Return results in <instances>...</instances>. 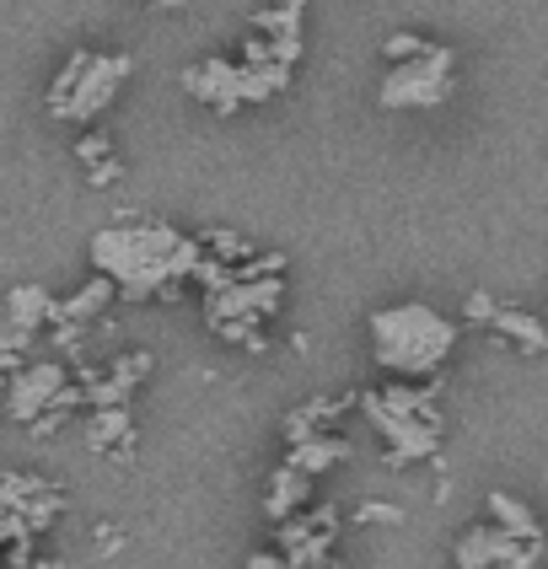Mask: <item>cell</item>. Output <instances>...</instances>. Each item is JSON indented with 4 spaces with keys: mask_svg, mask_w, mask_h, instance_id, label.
<instances>
[{
    "mask_svg": "<svg viewBox=\"0 0 548 569\" xmlns=\"http://www.w3.org/2000/svg\"><path fill=\"white\" fill-rule=\"evenodd\" d=\"M275 538H280L275 542L280 559H290L301 569H328V548L339 538V516H333V506H307L296 510L290 521H280Z\"/></svg>",
    "mask_w": 548,
    "mask_h": 569,
    "instance_id": "obj_8",
    "label": "cell"
},
{
    "mask_svg": "<svg viewBox=\"0 0 548 569\" xmlns=\"http://www.w3.org/2000/svg\"><path fill=\"white\" fill-rule=\"evenodd\" d=\"M183 92L199 102V108H210V113H242L248 102H242V64L237 60H221V54H210V60H193L183 70Z\"/></svg>",
    "mask_w": 548,
    "mask_h": 569,
    "instance_id": "obj_10",
    "label": "cell"
},
{
    "mask_svg": "<svg viewBox=\"0 0 548 569\" xmlns=\"http://www.w3.org/2000/svg\"><path fill=\"white\" fill-rule=\"evenodd\" d=\"M81 436H87V446L102 451V457H129V451H134V413L129 409H92L87 425H81Z\"/></svg>",
    "mask_w": 548,
    "mask_h": 569,
    "instance_id": "obj_13",
    "label": "cell"
},
{
    "mask_svg": "<svg viewBox=\"0 0 548 569\" xmlns=\"http://www.w3.org/2000/svg\"><path fill=\"white\" fill-rule=\"evenodd\" d=\"M350 409V398H333V392H322L312 403H301V409L286 413V446L296 441H312V436H333V425H339V413Z\"/></svg>",
    "mask_w": 548,
    "mask_h": 569,
    "instance_id": "obj_17",
    "label": "cell"
},
{
    "mask_svg": "<svg viewBox=\"0 0 548 569\" xmlns=\"http://www.w3.org/2000/svg\"><path fill=\"white\" fill-rule=\"evenodd\" d=\"M64 387H70V371H64L60 360H28L22 371L6 377V409L0 413L32 430L43 413H54V403L64 398Z\"/></svg>",
    "mask_w": 548,
    "mask_h": 569,
    "instance_id": "obj_6",
    "label": "cell"
},
{
    "mask_svg": "<svg viewBox=\"0 0 548 569\" xmlns=\"http://www.w3.org/2000/svg\"><path fill=\"white\" fill-rule=\"evenodd\" d=\"M489 322H495L500 333H511V339H516L521 349H544V345H548L544 328H538L532 317H521V312H506V307H495V317H489Z\"/></svg>",
    "mask_w": 548,
    "mask_h": 569,
    "instance_id": "obj_20",
    "label": "cell"
},
{
    "mask_svg": "<svg viewBox=\"0 0 548 569\" xmlns=\"http://www.w3.org/2000/svg\"><path fill=\"white\" fill-rule=\"evenodd\" d=\"M301 17H307V0L253 6V32L269 43L275 64H286V70H296V64H301Z\"/></svg>",
    "mask_w": 548,
    "mask_h": 569,
    "instance_id": "obj_12",
    "label": "cell"
},
{
    "mask_svg": "<svg viewBox=\"0 0 548 569\" xmlns=\"http://www.w3.org/2000/svg\"><path fill=\"white\" fill-rule=\"evenodd\" d=\"M538 542H521L500 527H474L457 542V569H527Z\"/></svg>",
    "mask_w": 548,
    "mask_h": 569,
    "instance_id": "obj_11",
    "label": "cell"
},
{
    "mask_svg": "<svg viewBox=\"0 0 548 569\" xmlns=\"http://www.w3.org/2000/svg\"><path fill=\"white\" fill-rule=\"evenodd\" d=\"M0 409H6V377H0Z\"/></svg>",
    "mask_w": 548,
    "mask_h": 569,
    "instance_id": "obj_26",
    "label": "cell"
},
{
    "mask_svg": "<svg viewBox=\"0 0 548 569\" xmlns=\"http://www.w3.org/2000/svg\"><path fill=\"white\" fill-rule=\"evenodd\" d=\"M0 510H6V516H11L32 542H38L54 521H60L64 489L60 483H49V478H38V473H6L0 478Z\"/></svg>",
    "mask_w": 548,
    "mask_h": 569,
    "instance_id": "obj_7",
    "label": "cell"
},
{
    "mask_svg": "<svg viewBox=\"0 0 548 569\" xmlns=\"http://www.w3.org/2000/svg\"><path fill=\"white\" fill-rule=\"evenodd\" d=\"M129 76H134V60H129V54L70 49L64 64H60V76L49 81L43 108H49V119H60V124L87 129V124H97V119H102V108L129 87Z\"/></svg>",
    "mask_w": 548,
    "mask_h": 569,
    "instance_id": "obj_3",
    "label": "cell"
},
{
    "mask_svg": "<svg viewBox=\"0 0 548 569\" xmlns=\"http://www.w3.org/2000/svg\"><path fill=\"white\" fill-rule=\"evenodd\" d=\"M366 333H371V360L403 381L436 377L447 366L451 345H457V328L436 307H425V301L377 307L366 317Z\"/></svg>",
    "mask_w": 548,
    "mask_h": 569,
    "instance_id": "obj_2",
    "label": "cell"
},
{
    "mask_svg": "<svg viewBox=\"0 0 548 569\" xmlns=\"http://www.w3.org/2000/svg\"><path fill=\"white\" fill-rule=\"evenodd\" d=\"M248 569H301V565H290V559H280L275 548H263V553H253L248 559Z\"/></svg>",
    "mask_w": 548,
    "mask_h": 569,
    "instance_id": "obj_24",
    "label": "cell"
},
{
    "mask_svg": "<svg viewBox=\"0 0 548 569\" xmlns=\"http://www.w3.org/2000/svg\"><path fill=\"white\" fill-rule=\"evenodd\" d=\"M253 6H280V0H253Z\"/></svg>",
    "mask_w": 548,
    "mask_h": 569,
    "instance_id": "obj_27",
    "label": "cell"
},
{
    "mask_svg": "<svg viewBox=\"0 0 548 569\" xmlns=\"http://www.w3.org/2000/svg\"><path fill=\"white\" fill-rule=\"evenodd\" d=\"M113 296H119V290L102 280V274H92V280L81 284L76 296L54 301V322H49V328H81V333H87V322L108 312V307H113Z\"/></svg>",
    "mask_w": 548,
    "mask_h": 569,
    "instance_id": "obj_15",
    "label": "cell"
},
{
    "mask_svg": "<svg viewBox=\"0 0 548 569\" xmlns=\"http://www.w3.org/2000/svg\"><path fill=\"white\" fill-rule=\"evenodd\" d=\"M350 457V441L333 430V436H312V441H296L286 446V468H296V473H307L312 483H318V473H328V468H339Z\"/></svg>",
    "mask_w": 548,
    "mask_h": 569,
    "instance_id": "obj_18",
    "label": "cell"
},
{
    "mask_svg": "<svg viewBox=\"0 0 548 569\" xmlns=\"http://www.w3.org/2000/svg\"><path fill=\"white\" fill-rule=\"evenodd\" d=\"M92 269L113 284L124 301H157L178 296V284L193 280L199 269V237H183L167 221H134V226H102L92 237Z\"/></svg>",
    "mask_w": 548,
    "mask_h": 569,
    "instance_id": "obj_1",
    "label": "cell"
},
{
    "mask_svg": "<svg viewBox=\"0 0 548 569\" xmlns=\"http://www.w3.org/2000/svg\"><path fill=\"white\" fill-rule=\"evenodd\" d=\"M382 108H436L451 97V49L430 43L415 60H398L382 76Z\"/></svg>",
    "mask_w": 548,
    "mask_h": 569,
    "instance_id": "obj_5",
    "label": "cell"
},
{
    "mask_svg": "<svg viewBox=\"0 0 548 569\" xmlns=\"http://www.w3.org/2000/svg\"><path fill=\"white\" fill-rule=\"evenodd\" d=\"M119 151H113V134L108 129H87L81 140H76V161H81V172H92V167H102V161H113Z\"/></svg>",
    "mask_w": 548,
    "mask_h": 569,
    "instance_id": "obj_21",
    "label": "cell"
},
{
    "mask_svg": "<svg viewBox=\"0 0 548 569\" xmlns=\"http://www.w3.org/2000/svg\"><path fill=\"white\" fill-rule=\"evenodd\" d=\"M489 510L500 516V532H511L521 542H538V521H532V510L511 500V495H489Z\"/></svg>",
    "mask_w": 548,
    "mask_h": 569,
    "instance_id": "obj_19",
    "label": "cell"
},
{
    "mask_svg": "<svg viewBox=\"0 0 548 569\" xmlns=\"http://www.w3.org/2000/svg\"><path fill=\"white\" fill-rule=\"evenodd\" d=\"M430 43L419 38V32H398V38H387L382 43V60L387 64H398V60H415V54H425Z\"/></svg>",
    "mask_w": 548,
    "mask_h": 569,
    "instance_id": "obj_22",
    "label": "cell"
},
{
    "mask_svg": "<svg viewBox=\"0 0 548 569\" xmlns=\"http://www.w3.org/2000/svg\"><path fill=\"white\" fill-rule=\"evenodd\" d=\"M146 6H161V11H167V6H172V11H178V6H183V0H146Z\"/></svg>",
    "mask_w": 548,
    "mask_h": 569,
    "instance_id": "obj_25",
    "label": "cell"
},
{
    "mask_svg": "<svg viewBox=\"0 0 548 569\" xmlns=\"http://www.w3.org/2000/svg\"><path fill=\"white\" fill-rule=\"evenodd\" d=\"M49 322H54V296L43 284H11V296H6V328L38 339V328H49Z\"/></svg>",
    "mask_w": 548,
    "mask_h": 569,
    "instance_id": "obj_16",
    "label": "cell"
},
{
    "mask_svg": "<svg viewBox=\"0 0 548 569\" xmlns=\"http://www.w3.org/2000/svg\"><path fill=\"white\" fill-rule=\"evenodd\" d=\"M119 178H124V157L102 161V167H92V172H87V183H92V189H108V183H119Z\"/></svg>",
    "mask_w": 548,
    "mask_h": 569,
    "instance_id": "obj_23",
    "label": "cell"
},
{
    "mask_svg": "<svg viewBox=\"0 0 548 569\" xmlns=\"http://www.w3.org/2000/svg\"><path fill=\"white\" fill-rule=\"evenodd\" d=\"M307 506H312V478L280 462V468L269 473V489H263V516L280 527V521H290L296 510H307Z\"/></svg>",
    "mask_w": 548,
    "mask_h": 569,
    "instance_id": "obj_14",
    "label": "cell"
},
{
    "mask_svg": "<svg viewBox=\"0 0 548 569\" xmlns=\"http://www.w3.org/2000/svg\"><path fill=\"white\" fill-rule=\"evenodd\" d=\"M360 409L382 430L392 468H409V462L436 457V446H441V413H436L425 387H403L398 381V387H382V392H360Z\"/></svg>",
    "mask_w": 548,
    "mask_h": 569,
    "instance_id": "obj_4",
    "label": "cell"
},
{
    "mask_svg": "<svg viewBox=\"0 0 548 569\" xmlns=\"http://www.w3.org/2000/svg\"><path fill=\"white\" fill-rule=\"evenodd\" d=\"M146 377H151V355L129 349V355H113L102 371H81V398H87V409H129L134 387Z\"/></svg>",
    "mask_w": 548,
    "mask_h": 569,
    "instance_id": "obj_9",
    "label": "cell"
}]
</instances>
